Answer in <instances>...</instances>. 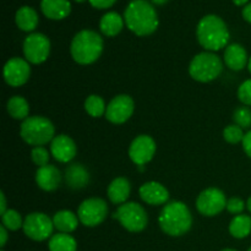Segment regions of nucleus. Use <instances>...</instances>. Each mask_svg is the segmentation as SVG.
Wrapping results in <instances>:
<instances>
[{
    "mask_svg": "<svg viewBox=\"0 0 251 251\" xmlns=\"http://www.w3.org/2000/svg\"><path fill=\"white\" fill-rule=\"evenodd\" d=\"M127 28L136 36L144 37L153 33L158 27V16L153 5L147 0H132L124 11Z\"/></svg>",
    "mask_w": 251,
    "mask_h": 251,
    "instance_id": "1",
    "label": "nucleus"
},
{
    "mask_svg": "<svg viewBox=\"0 0 251 251\" xmlns=\"http://www.w3.org/2000/svg\"><path fill=\"white\" fill-rule=\"evenodd\" d=\"M245 202L239 198H230L229 200H227V211L228 212L233 213V215H243V211L245 208Z\"/></svg>",
    "mask_w": 251,
    "mask_h": 251,
    "instance_id": "34",
    "label": "nucleus"
},
{
    "mask_svg": "<svg viewBox=\"0 0 251 251\" xmlns=\"http://www.w3.org/2000/svg\"><path fill=\"white\" fill-rule=\"evenodd\" d=\"M229 233L237 239H244L251 233V217L248 215H238L230 221Z\"/></svg>",
    "mask_w": 251,
    "mask_h": 251,
    "instance_id": "27",
    "label": "nucleus"
},
{
    "mask_svg": "<svg viewBox=\"0 0 251 251\" xmlns=\"http://www.w3.org/2000/svg\"><path fill=\"white\" fill-rule=\"evenodd\" d=\"M124 19L118 12L109 11L102 16L100 21V29L104 36L115 37L124 27Z\"/></svg>",
    "mask_w": 251,
    "mask_h": 251,
    "instance_id": "21",
    "label": "nucleus"
},
{
    "mask_svg": "<svg viewBox=\"0 0 251 251\" xmlns=\"http://www.w3.org/2000/svg\"><path fill=\"white\" fill-rule=\"evenodd\" d=\"M1 225L6 228L7 230H17L22 228L24 221H22L21 215L15 210H7L4 215H1Z\"/></svg>",
    "mask_w": 251,
    "mask_h": 251,
    "instance_id": "29",
    "label": "nucleus"
},
{
    "mask_svg": "<svg viewBox=\"0 0 251 251\" xmlns=\"http://www.w3.org/2000/svg\"><path fill=\"white\" fill-rule=\"evenodd\" d=\"M24 54L28 63H44L50 54V41L43 33H29L24 41Z\"/></svg>",
    "mask_w": 251,
    "mask_h": 251,
    "instance_id": "10",
    "label": "nucleus"
},
{
    "mask_svg": "<svg viewBox=\"0 0 251 251\" xmlns=\"http://www.w3.org/2000/svg\"><path fill=\"white\" fill-rule=\"evenodd\" d=\"M151 1L156 5H163V4H166L168 0H151Z\"/></svg>",
    "mask_w": 251,
    "mask_h": 251,
    "instance_id": "41",
    "label": "nucleus"
},
{
    "mask_svg": "<svg viewBox=\"0 0 251 251\" xmlns=\"http://www.w3.org/2000/svg\"><path fill=\"white\" fill-rule=\"evenodd\" d=\"M4 80L11 87H20L28 81L31 75L29 63L26 59L15 58L9 59L4 66Z\"/></svg>",
    "mask_w": 251,
    "mask_h": 251,
    "instance_id": "13",
    "label": "nucleus"
},
{
    "mask_svg": "<svg viewBox=\"0 0 251 251\" xmlns=\"http://www.w3.org/2000/svg\"><path fill=\"white\" fill-rule=\"evenodd\" d=\"M31 158L32 162H33L36 166L39 167H44L48 166L49 164V152L48 150L44 149L43 146H38V147H33L31 151Z\"/></svg>",
    "mask_w": 251,
    "mask_h": 251,
    "instance_id": "32",
    "label": "nucleus"
},
{
    "mask_svg": "<svg viewBox=\"0 0 251 251\" xmlns=\"http://www.w3.org/2000/svg\"><path fill=\"white\" fill-rule=\"evenodd\" d=\"M156 153V142L149 135H140L129 147V157L137 167L145 166Z\"/></svg>",
    "mask_w": 251,
    "mask_h": 251,
    "instance_id": "14",
    "label": "nucleus"
},
{
    "mask_svg": "<svg viewBox=\"0 0 251 251\" xmlns=\"http://www.w3.org/2000/svg\"><path fill=\"white\" fill-rule=\"evenodd\" d=\"M76 2H85V1H87V0H75Z\"/></svg>",
    "mask_w": 251,
    "mask_h": 251,
    "instance_id": "45",
    "label": "nucleus"
},
{
    "mask_svg": "<svg viewBox=\"0 0 251 251\" xmlns=\"http://www.w3.org/2000/svg\"><path fill=\"white\" fill-rule=\"evenodd\" d=\"M247 208H248V211L251 213V196L248 199V201H247Z\"/></svg>",
    "mask_w": 251,
    "mask_h": 251,
    "instance_id": "42",
    "label": "nucleus"
},
{
    "mask_svg": "<svg viewBox=\"0 0 251 251\" xmlns=\"http://www.w3.org/2000/svg\"><path fill=\"white\" fill-rule=\"evenodd\" d=\"M1 251H4V250H1Z\"/></svg>",
    "mask_w": 251,
    "mask_h": 251,
    "instance_id": "47",
    "label": "nucleus"
},
{
    "mask_svg": "<svg viewBox=\"0 0 251 251\" xmlns=\"http://www.w3.org/2000/svg\"><path fill=\"white\" fill-rule=\"evenodd\" d=\"M221 251H237V250H234V249H223V250H221Z\"/></svg>",
    "mask_w": 251,
    "mask_h": 251,
    "instance_id": "44",
    "label": "nucleus"
},
{
    "mask_svg": "<svg viewBox=\"0 0 251 251\" xmlns=\"http://www.w3.org/2000/svg\"><path fill=\"white\" fill-rule=\"evenodd\" d=\"M36 183L42 190L54 191L61 183V173L55 166L39 167L36 172Z\"/></svg>",
    "mask_w": 251,
    "mask_h": 251,
    "instance_id": "17",
    "label": "nucleus"
},
{
    "mask_svg": "<svg viewBox=\"0 0 251 251\" xmlns=\"http://www.w3.org/2000/svg\"><path fill=\"white\" fill-rule=\"evenodd\" d=\"M22 229L29 239L34 242H43L49 239V237L53 234L54 223L53 220H50L46 213L33 212L26 216Z\"/></svg>",
    "mask_w": 251,
    "mask_h": 251,
    "instance_id": "8",
    "label": "nucleus"
},
{
    "mask_svg": "<svg viewBox=\"0 0 251 251\" xmlns=\"http://www.w3.org/2000/svg\"><path fill=\"white\" fill-rule=\"evenodd\" d=\"M140 198L142 201L152 206L164 205L169 200V191L157 181H149L145 183L139 190Z\"/></svg>",
    "mask_w": 251,
    "mask_h": 251,
    "instance_id": "16",
    "label": "nucleus"
},
{
    "mask_svg": "<svg viewBox=\"0 0 251 251\" xmlns=\"http://www.w3.org/2000/svg\"><path fill=\"white\" fill-rule=\"evenodd\" d=\"M41 10L44 16L50 20H63L71 12L69 0H42Z\"/></svg>",
    "mask_w": 251,
    "mask_h": 251,
    "instance_id": "19",
    "label": "nucleus"
},
{
    "mask_svg": "<svg viewBox=\"0 0 251 251\" xmlns=\"http://www.w3.org/2000/svg\"><path fill=\"white\" fill-rule=\"evenodd\" d=\"M65 180L70 188L81 189L90 181V176L81 164H71L65 172Z\"/></svg>",
    "mask_w": 251,
    "mask_h": 251,
    "instance_id": "24",
    "label": "nucleus"
},
{
    "mask_svg": "<svg viewBox=\"0 0 251 251\" xmlns=\"http://www.w3.org/2000/svg\"><path fill=\"white\" fill-rule=\"evenodd\" d=\"M114 218H118L120 225L131 233L142 232L147 227L149 217L141 205L136 202H125L118 207Z\"/></svg>",
    "mask_w": 251,
    "mask_h": 251,
    "instance_id": "7",
    "label": "nucleus"
},
{
    "mask_svg": "<svg viewBox=\"0 0 251 251\" xmlns=\"http://www.w3.org/2000/svg\"><path fill=\"white\" fill-rule=\"evenodd\" d=\"M102 37L92 29H82L77 32L71 41V56L80 65H90L95 63L102 55Z\"/></svg>",
    "mask_w": 251,
    "mask_h": 251,
    "instance_id": "4",
    "label": "nucleus"
},
{
    "mask_svg": "<svg viewBox=\"0 0 251 251\" xmlns=\"http://www.w3.org/2000/svg\"><path fill=\"white\" fill-rule=\"evenodd\" d=\"M248 251H251V247H250V248H249V250H248Z\"/></svg>",
    "mask_w": 251,
    "mask_h": 251,
    "instance_id": "46",
    "label": "nucleus"
},
{
    "mask_svg": "<svg viewBox=\"0 0 251 251\" xmlns=\"http://www.w3.org/2000/svg\"><path fill=\"white\" fill-rule=\"evenodd\" d=\"M77 216L80 222L86 227H97L107 218V202L100 198L87 199L78 206Z\"/></svg>",
    "mask_w": 251,
    "mask_h": 251,
    "instance_id": "9",
    "label": "nucleus"
},
{
    "mask_svg": "<svg viewBox=\"0 0 251 251\" xmlns=\"http://www.w3.org/2000/svg\"><path fill=\"white\" fill-rule=\"evenodd\" d=\"M76 145L68 135H58L50 142V154L60 163H68L76 156Z\"/></svg>",
    "mask_w": 251,
    "mask_h": 251,
    "instance_id": "15",
    "label": "nucleus"
},
{
    "mask_svg": "<svg viewBox=\"0 0 251 251\" xmlns=\"http://www.w3.org/2000/svg\"><path fill=\"white\" fill-rule=\"evenodd\" d=\"M85 110L92 118H100L103 114L105 115L107 105H105L104 100L102 97L97 95H91L85 100Z\"/></svg>",
    "mask_w": 251,
    "mask_h": 251,
    "instance_id": "28",
    "label": "nucleus"
},
{
    "mask_svg": "<svg viewBox=\"0 0 251 251\" xmlns=\"http://www.w3.org/2000/svg\"><path fill=\"white\" fill-rule=\"evenodd\" d=\"M198 211L203 216L213 217L227 207V199L225 193L217 188H208L199 195L196 200Z\"/></svg>",
    "mask_w": 251,
    "mask_h": 251,
    "instance_id": "11",
    "label": "nucleus"
},
{
    "mask_svg": "<svg viewBox=\"0 0 251 251\" xmlns=\"http://www.w3.org/2000/svg\"><path fill=\"white\" fill-rule=\"evenodd\" d=\"M131 191V185L126 178H115L108 186V199L115 205H123L127 201Z\"/></svg>",
    "mask_w": 251,
    "mask_h": 251,
    "instance_id": "20",
    "label": "nucleus"
},
{
    "mask_svg": "<svg viewBox=\"0 0 251 251\" xmlns=\"http://www.w3.org/2000/svg\"><path fill=\"white\" fill-rule=\"evenodd\" d=\"M55 127L53 123L46 117L34 115L22 122L20 127V136L26 144L38 147L53 141Z\"/></svg>",
    "mask_w": 251,
    "mask_h": 251,
    "instance_id": "5",
    "label": "nucleus"
},
{
    "mask_svg": "<svg viewBox=\"0 0 251 251\" xmlns=\"http://www.w3.org/2000/svg\"><path fill=\"white\" fill-rule=\"evenodd\" d=\"M135 109L132 98L127 95L115 96L107 105L105 118L113 124H124L131 118Z\"/></svg>",
    "mask_w": 251,
    "mask_h": 251,
    "instance_id": "12",
    "label": "nucleus"
},
{
    "mask_svg": "<svg viewBox=\"0 0 251 251\" xmlns=\"http://www.w3.org/2000/svg\"><path fill=\"white\" fill-rule=\"evenodd\" d=\"M159 227L171 237H181L190 230L193 216L188 206L181 201L167 203L158 218Z\"/></svg>",
    "mask_w": 251,
    "mask_h": 251,
    "instance_id": "3",
    "label": "nucleus"
},
{
    "mask_svg": "<svg viewBox=\"0 0 251 251\" xmlns=\"http://www.w3.org/2000/svg\"><path fill=\"white\" fill-rule=\"evenodd\" d=\"M223 70V61L212 51H203L198 54L191 60L189 74L199 82H211L221 75Z\"/></svg>",
    "mask_w": 251,
    "mask_h": 251,
    "instance_id": "6",
    "label": "nucleus"
},
{
    "mask_svg": "<svg viewBox=\"0 0 251 251\" xmlns=\"http://www.w3.org/2000/svg\"><path fill=\"white\" fill-rule=\"evenodd\" d=\"M233 2H234L237 6H245V5H248L249 0H233Z\"/></svg>",
    "mask_w": 251,
    "mask_h": 251,
    "instance_id": "40",
    "label": "nucleus"
},
{
    "mask_svg": "<svg viewBox=\"0 0 251 251\" xmlns=\"http://www.w3.org/2000/svg\"><path fill=\"white\" fill-rule=\"evenodd\" d=\"M196 36L200 46L210 51L221 50L229 41L227 25L217 15L203 16L196 27Z\"/></svg>",
    "mask_w": 251,
    "mask_h": 251,
    "instance_id": "2",
    "label": "nucleus"
},
{
    "mask_svg": "<svg viewBox=\"0 0 251 251\" xmlns=\"http://www.w3.org/2000/svg\"><path fill=\"white\" fill-rule=\"evenodd\" d=\"M90 1V4L92 5L93 7H96V9H109L110 6H113V5L115 4V1L117 0H88Z\"/></svg>",
    "mask_w": 251,
    "mask_h": 251,
    "instance_id": "35",
    "label": "nucleus"
},
{
    "mask_svg": "<svg viewBox=\"0 0 251 251\" xmlns=\"http://www.w3.org/2000/svg\"><path fill=\"white\" fill-rule=\"evenodd\" d=\"M0 199H1V205H0V213H1V215H4V213L7 211V208H6V199H5V194L2 193V191L0 193Z\"/></svg>",
    "mask_w": 251,
    "mask_h": 251,
    "instance_id": "39",
    "label": "nucleus"
},
{
    "mask_svg": "<svg viewBox=\"0 0 251 251\" xmlns=\"http://www.w3.org/2000/svg\"><path fill=\"white\" fill-rule=\"evenodd\" d=\"M7 113L16 120H25L28 118L29 104L21 96H14L7 100Z\"/></svg>",
    "mask_w": 251,
    "mask_h": 251,
    "instance_id": "26",
    "label": "nucleus"
},
{
    "mask_svg": "<svg viewBox=\"0 0 251 251\" xmlns=\"http://www.w3.org/2000/svg\"><path fill=\"white\" fill-rule=\"evenodd\" d=\"M244 129H242L238 125H229V126L226 127L223 130V137H225L226 141L228 144H239V142H243V139H244Z\"/></svg>",
    "mask_w": 251,
    "mask_h": 251,
    "instance_id": "31",
    "label": "nucleus"
},
{
    "mask_svg": "<svg viewBox=\"0 0 251 251\" xmlns=\"http://www.w3.org/2000/svg\"><path fill=\"white\" fill-rule=\"evenodd\" d=\"M243 150H244L245 153L251 158V130L248 131L247 134L244 135V139H243Z\"/></svg>",
    "mask_w": 251,
    "mask_h": 251,
    "instance_id": "36",
    "label": "nucleus"
},
{
    "mask_svg": "<svg viewBox=\"0 0 251 251\" xmlns=\"http://www.w3.org/2000/svg\"><path fill=\"white\" fill-rule=\"evenodd\" d=\"M238 98L244 105L251 107V78L245 80L238 88Z\"/></svg>",
    "mask_w": 251,
    "mask_h": 251,
    "instance_id": "33",
    "label": "nucleus"
},
{
    "mask_svg": "<svg viewBox=\"0 0 251 251\" xmlns=\"http://www.w3.org/2000/svg\"><path fill=\"white\" fill-rule=\"evenodd\" d=\"M242 15H243V19H244L245 21L251 24V2L250 4L245 5L244 9H243L242 11Z\"/></svg>",
    "mask_w": 251,
    "mask_h": 251,
    "instance_id": "38",
    "label": "nucleus"
},
{
    "mask_svg": "<svg viewBox=\"0 0 251 251\" xmlns=\"http://www.w3.org/2000/svg\"><path fill=\"white\" fill-rule=\"evenodd\" d=\"M248 53L242 44L233 43L226 47L225 63L230 70L240 71L248 66Z\"/></svg>",
    "mask_w": 251,
    "mask_h": 251,
    "instance_id": "18",
    "label": "nucleus"
},
{
    "mask_svg": "<svg viewBox=\"0 0 251 251\" xmlns=\"http://www.w3.org/2000/svg\"><path fill=\"white\" fill-rule=\"evenodd\" d=\"M248 70H249V73L251 74V56L249 58V61H248Z\"/></svg>",
    "mask_w": 251,
    "mask_h": 251,
    "instance_id": "43",
    "label": "nucleus"
},
{
    "mask_svg": "<svg viewBox=\"0 0 251 251\" xmlns=\"http://www.w3.org/2000/svg\"><path fill=\"white\" fill-rule=\"evenodd\" d=\"M48 249L49 251H76L77 243L73 235L68 233H58L50 237Z\"/></svg>",
    "mask_w": 251,
    "mask_h": 251,
    "instance_id": "25",
    "label": "nucleus"
},
{
    "mask_svg": "<svg viewBox=\"0 0 251 251\" xmlns=\"http://www.w3.org/2000/svg\"><path fill=\"white\" fill-rule=\"evenodd\" d=\"M38 14L33 7L22 6L15 15V22L21 31L32 32L38 26Z\"/></svg>",
    "mask_w": 251,
    "mask_h": 251,
    "instance_id": "22",
    "label": "nucleus"
},
{
    "mask_svg": "<svg viewBox=\"0 0 251 251\" xmlns=\"http://www.w3.org/2000/svg\"><path fill=\"white\" fill-rule=\"evenodd\" d=\"M233 120L242 129H249L251 127V110L248 107L237 108L233 113Z\"/></svg>",
    "mask_w": 251,
    "mask_h": 251,
    "instance_id": "30",
    "label": "nucleus"
},
{
    "mask_svg": "<svg viewBox=\"0 0 251 251\" xmlns=\"http://www.w3.org/2000/svg\"><path fill=\"white\" fill-rule=\"evenodd\" d=\"M7 242V229L1 225L0 227V247L4 248Z\"/></svg>",
    "mask_w": 251,
    "mask_h": 251,
    "instance_id": "37",
    "label": "nucleus"
},
{
    "mask_svg": "<svg viewBox=\"0 0 251 251\" xmlns=\"http://www.w3.org/2000/svg\"><path fill=\"white\" fill-rule=\"evenodd\" d=\"M78 216L68 210L59 211L54 215L53 223L54 228L58 229L59 233H73L78 226Z\"/></svg>",
    "mask_w": 251,
    "mask_h": 251,
    "instance_id": "23",
    "label": "nucleus"
}]
</instances>
